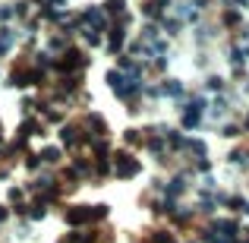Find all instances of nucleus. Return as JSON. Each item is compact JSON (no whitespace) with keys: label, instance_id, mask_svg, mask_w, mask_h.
Here are the masks:
<instances>
[{"label":"nucleus","instance_id":"1","mask_svg":"<svg viewBox=\"0 0 249 243\" xmlns=\"http://www.w3.org/2000/svg\"><path fill=\"white\" fill-rule=\"evenodd\" d=\"M13 44V29H0V51H10Z\"/></svg>","mask_w":249,"mask_h":243},{"label":"nucleus","instance_id":"2","mask_svg":"<svg viewBox=\"0 0 249 243\" xmlns=\"http://www.w3.org/2000/svg\"><path fill=\"white\" fill-rule=\"evenodd\" d=\"M221 85H224V82H221L218 76H212V79H208V92H221Z\"/></svg>","mask_w":249,"mask_h":243}]
</instances>
